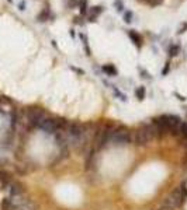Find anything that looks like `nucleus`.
Masks as SVG:
<instances>
[{"instance_id": "obj_29", "label": "nucleus", "mask_w": 187, "mask_h": 210, "mask_svg": "<svg viewBox=\"0 0 187 210\" xmlns=\"http://www.w3.org/2000/svg\"><path fill=\"white\" fill-rule=\"evenodd\" d=\"M7 2H8V3H11V2H13V0H7Z\"/></svg>"}, {"instance_id": "obj_27", "label": "nucleus", "mask_w": 187, "mask_h": 210, "mask_svg": "<svg viewBox=\"0 0 187 210\" xmlns=\"http://www.w3.org/2000/svg\"><path fill=\"white\" fill-rule=\"evenodd\" d=\"M175 95H176V97H179V100H180V101H184V100H186V98H184V97H182V95H180V94H177V93H175Z\"/></svg>"}, {"instance_id": "obj_3", "label": "nucleus", "mask_w": 187, "mask_h": 210, "mask_svg": "<svg viewBox=\"0 0 187 210\" xmlns=\"http://www.w3.org/2000/svg\"><path fill=\"white\" fill-rule=\"evenodd\" d=\"M131 143V133L124 128H114L108 146L113 147H125Z\"/></svg>"}, {"instance_id": "obj_25", "label": "nucleus", "mask_w": 187, "mask_h": 210, "mask_svg": "<svg viewBox=\"0 0 187 210\" xmlns=\"http://www.w3.org/2000/svg\"><path fill=\"white\" fill-rule=\"evenodd\" d=\"M70 70H73V72L79 73V74H85V72H83V70L79 69V67H75V66H70Z\"/></svg>"}, {"instance_id": "obj_14", "label": "nucleus", "mask_w": 187, "mask_h": 210, "mask_svg": "<svg viewBox=\"0 0 187 210\" xmlns=\"http://www.w3.org/2000/svg\"><path fill=\"white\" fill-rule=\"evenodd\" d=\"M132 18H134V13L131 11V10H127V11L122 13V20L125 24H131L132 23Z\"/></svg>"}, {"instance_id": "obj_20", "label": "nucleus", "mask_w": 187, "mask_h": 210, "mask_svg": "<svg viewBox=\"0 0 187 210\" xmlns=\"http://www.w3.org/2000/svg\"><path fill=\"white\" fill-rule=\"evenodd\" d=\"M162 2H163V0H148L147 3L149 4L150 7H155V6H159V4L162 3Z\"/></svg>"}, {"instance_id": "obj_12", "label": "nucleus", "mask_w": 187, "mask_h": 210, "mask_svg": "<svg viewBox=\"0 0 187 210\" xmlns=\"http://www.w3.org/2000/svg\"><path fill=\"white\" fill-rule=\"evenodd\" d=\"M180 49H182V46H180V44L177 42V44H173V45H170V48H169V57H175V56H177L180 53Z\"/></svg>"}, {"instance_id": "obj_4", "label": "nucleus", "mask_w": 187, "mask_h": 210, "mask_svg": "<svg viewBox=\"0 0 187 210\" xmlns=\"http://www.w3.org/2000/svg\"><path fill=\"white\" fill-rule=\"evenodd\" d=\"M25 118H27V123L30 128H38L42 119L47 118V112L42 108L33 107V108H28L25 111Z\"/></svg>"}, {"instance_id": "obj_13", "label": "nucleus", "mask_w": 187, "mask_h": 210, "mask_svg": "<svg viewBox=\"0 0 187 210\" xmlns=\"http://www.w3.org/2000/svg\"><path fill=\"white\" fill-rule=\"evenodd\" d=\"M145 95H147V88L143 85H139V87L135 88V97L138 98L139 101H142L143 98H145Z\"/></svg>"}, {"instance_id": "obj_21", "label": "nucleus", "mask_w": 187, "mask_h": 210, "mask_svg": "<svg viewBox=\"0 0 187 210\" xmlns=\"http://www.w3.org/2000/svg\"><path fill=\"white\" fill-rule=\"evenodd\" d=\"M139 73H141V77H143V79H147V80H150V76H149V73H148L147 70L139 69Z\"/></svg>"}, {"instance_id": "obj_24", "label": "nucleus", "mask_w": 187, "mask_h": 210, "mask_svg": "<svg viewBox=\"0 0 187 210\" xmlns=\"http://www.w3.org/2000/svg\"><path fill=\"white\" fill-rule=\"evenodd\" d=\"M25 6H27V4H25V2H24V0H21L20 3H18V10H20V11H24Z\"/></svg>"}, {"instance_id": "obj_26", "label": "nucleus", "mask_w": 187, "mask_h": 210, "mask_svg": "<svg viewBox=\"0 0 187 210\" xmlns=\"http://www.w3.org/2000/svg\"><path fill=\"white\" fill-rule=\"evenodd\" d=\"M69 35H70V38H72V39H75V38H76V32H75L73 28L69 29Z\"/></svg>"}, {"instance_id": "obj_28", "label": "nucleus", "mask_w": 187, "mask_h": 210, "mask_svg": "<svg viewBox=\"0 0 187 210\" xmlns=\"http://www.w3.org/2000/svg\"><path fill=\"white\" fill-rule=\"evenodd\" d=\"M138 2H145V3H147V2H148V0H138Z\"/></svg>"}, {"instance_id": "obj_19", "label": "nucleus", "mask_w": 187, "mask_h": 210, "mask_svg": "<svg viewBox=\"0 0 187 210\" xmlns=\"http://www.w3.org/2000/svg\"><path fill=\"white\" fill-rule=\"evenodd\" d=\"M169 72H170V62H166V65H165V67H163L162 70V76H167L169 74Z\"/></svg>"}, {"instance_id": "obj_11", "label": "nucleus", "mask_w": 187, "mask_h": 210, "mask_svg": "<svg viewBox=\"0 0 187 210\" xmlns=\"http://www.w3.org/2000/svg\"><path fill=\"white\" fill-rule=\"evenodd\" d=\"M13 179H11V177H10V174H7L6 171H0V184L6 188V186L11 182Z\"/></svg>"}, {"instance_id": "obj_18", "label": "nucleus", "mask_w": 187, "mask_h": 210, "mask_svg": "<svg viewBox=\"0 0 187 210\" xmlns=\"http://www.w3.org/2000/svg\"><path fill=\"white\" fill-rule=\"evenodd\" d=\"M179 133H182L184 137L187 139V122H182V125H180V129H179Z\"/></svg>"}, {"instance_id": "obj_16", "label": "nucleus", "mask_w": 187, "mask_h": 210, "mask_svg": "<svg viewBox=\"0 0 187 210\" xmlns=\"http://www.w3.org/2000/svg\"><path fill=\"white\" fill-rule=\"evenodd\" d=\"M63 3H65V6L69 10H72L75 7H79V0H63Z\"/></svg>"}, {"instance_id": "obj_17", "label": "nucleus", "mask_w": 187, "mask_h": 210, "mask_svg": "<svg viewBox=\"0 0 187 210\" xmlns=\"http://www.w3.org/2000/svg\"><path fill=\"white\" fill-rule=\"evenodd\" d=\"M113 90H114V95H115L118 100H121L122 102H125V101H127V95H125V94L121 93V91H120L117 87H113Z\"/></svg>"}, {"instance_id": "obj_2", "label": "nucleus", "mask_w": 187, "mask_h": 210, "mask_svg": "<svg viewBox=\"0 0 187 210\" xmlns=\"http://www.w3.org/2000/svg\"><path fill=\"white\" fill-rule=\"evenodd\" d=\"M155 137H156V132H155L153 125H152V123H148V125H143L141 129H138L135 132L134 141L137 146H147V144H149Z\"/></svg>"}, {"instance_id": "obj_5", "label": "nucleus", "mask_w": 187, "mask_h": 210, "mask_svg": "<svg viewBox=\"0 0 187 210\" xmlns=\"http://www.w3.org/2000/svg\"><path fill=\"white\" fill-rule=\"evenodd\" d=\"M113 130H114V126H106V128L98 133V136L96 137L97 150H102V149H104V147L108 146V143H110V137H111V134H113Z\"/></svg>"}, {"instance_id": "obj_7", "label": "nucleus", "mask_w": 187, "mask_h": 210, "mask_svg": "<svg viewBox=\"0 0 187 210\" xmlns=\"http://www.w3.org/2000/svg\"><path fill=\"white\" fill-rule=\"evenodd\" d=\"M127 34H128V36H130L131 42H134V45L137 46V48H141V46H142V36L139 35L135 29H130Z\"/></svg>"}, {"instance_id": "obj_9", "label": "nucleus", "mask_w": 187, "mask_h": 210, "mask_svg": "<svg viewBox=\"0 0 187 210\" xmlns=\"http://www.w3.org/2000/svg\"><path fill=\"white\" fill-rule=\"evenodd\" d=\"M102 70L104 73H106L107 76H110V77H115L118 74V70H117V67L114 65H111V63H108V65H104L102 67Z\"/></svg>"}, {"instance_id": "obj_10", "label": "nucleus", "mask_w": 187, "mask_h": 210, "mask_svg": "<svg viewBox=\"0 0 187 210\" xmlns=\"http://www.w3.org/2000/svg\"><path fill=\"white\" fill-rule=\"evenodd\" d=\"M89 0H79V13L82 17H86L89 14Z\"/></svg>"}, {"instance_id": "obj_23", "label": "nucleus", "mask_w": 187, "mask_h": 210, "mask_svg": "<svg viewBox=\"0 0 187 210\" xmlns=\"http://www.w3.org/2000/svg\"><path fill=\"white\" fill-rule=\"evenodd\" d=\"M186 31H187V23H183V25L180 27V29L177 31V34H179V35H182V34H184Z\"/></svg>"}, {"instance_id": "obj_1", "label": "nucleus", "mask_w": 187, "mask_h": 210, "mask_svg": "<svg viewBox=\"0 0 187 210\" xmlns=\"http://www.w3.org/2000/svg\"><path fill=\"white\" fill-rule=\"evenodd\" d=\"M187 198V190L184 186H180L177 189H175L172 193H169V196L165 198L160 206L158 207V210H176L182 203L186 200Z\"/></svg>"}, {"instance_id": "obj_6", "label": "nucleus", "mask_w": 187, "mask_h": 210, "mask_svg": "<svg viewBox=\"0 0 187 210\" xmlns=\"http://www.w3.org/2000/svg\"><path fill=\"white\" fill-rule=\"evenodd\" d=\"M104 11V7L103 6H93V7L89 8V14L86 16V20L89 21V23H96L97 20V17Z\"/></svg>"}, {"instance_id": "obj_8", "label": "nucleus", "mask_w": 187, "mask_h": 210, "mask_svg": "<svg viewBox=\"0 0 187 210\" xmlns=\"http://www.w3.org/2000/svg\"><path fill=\"white\" fill-rule=\"evenodd\" d=\"M53 14L51 13V10H49V7H45L42 11L37 16V21L38 23H45V21H51V17H52Z\"/></svg>"}, {"instance_id": "obj_15", "label": "nucleus", "mask_w": 187, "mask_h": 210, "mask_svg": "<svg viewBox=\"0 0 187 210\" xmlns=\"http://www.w3.org/2000/svg\"><path fill=\"white\" fill-rule=\"evenodd\" d=\"M114 7H115V11L117 13H124L125 10V6H124V0H114Z\"/></svg>"}, {"instance_id": "obj_22", "label": "nucleus", "mask_w": 187, "mask_h": 210, "mask_svg": "<svg viewBox=\"0 0 187 210\" xmlns=\"http://www.w3.org/2000/svg\"><path fill=\"white\" fill-rule=\"evenodd\" d=\"M82 16H79V17H75L73 18V24H77V25H85V23L86 21H82V18H80Z\"/></svg>"}]
</instances>
